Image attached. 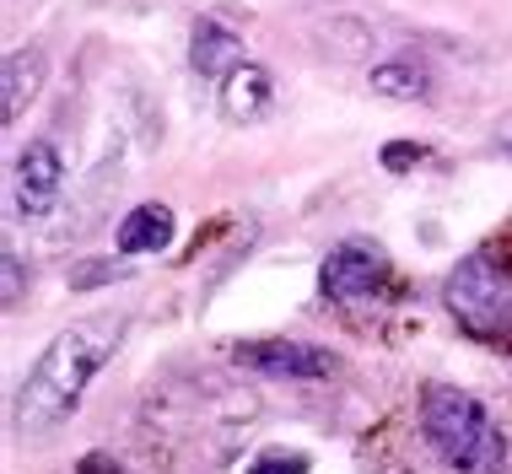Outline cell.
Instances as JSON below:
<instances>
[{"label":"cell","instance_id":"obj_5","mask_svg":"<svg viewBox=\"0 0 512 474\" xmlns=\"http://www.w3.org/2000/svg\"><path fill=\"white\" fill-rule=\"evenodd\" d=\"M11 189H17L22 221L49 216V205L60 200V189H65V162H60V151H54L49 141H33V146L17 157V178H11Z\"/></svg>","mask_w":512,"mask_h":474},{"label":"cell","instance_id":"obj_13","mask_svg":"<svg viewBox=\"0 0 512 474\" xmlns=\"http://www.w3.org/2000/svg\"><path fill=\"white\" fill-rule=\"evenodd\" d=\"M415 162H426V146H410V141L383 146V167H389V173H399V167H415Z\"/></svg>","mask_w":512,"mask_h":474},{"label":"cell","instance_id":"obj_16","mask_svg":"<svg viewBox=\"0 0 512 474\" xmlns=\"http://www.w3.org/2000/svg\"><path fill=\"white\" fill-rule=\"evenodd\" d=\"M76 474H124L119 464H108V458H87V464H81Z\"/></svg>","mask_w":512,"mask_h":474},{"label":"cell","instance_id":"obj_12","mask_svg":"<svg viewBox=\"0 0 512 474\" xmlns=\"http://www.w3.org/2000/svg\"><path fill=\"white\" fill-rule=\"evenodd\" d=\"M0 264H6V308H17V302H22V286H27L22 254H17V248H6V254H0Z\"/></svg>","mask_w":512,"mask_h":474},{"label":"cell","instance_id":"obj_7","mask_svg":"<svg viewBox=\"0 0 512 474\" xmlns=\"http://www.w3.org/2000/svg\"><path fill=\"white\" fill-rule=\"evenodd\" d=\"M189 60H195V71L200 76H216V81H227L243 60V38L232 33V27H221L211 17H200L195 22V33H189Z\"/></svg>","mask_w":512,"mask_h":474},{"label":"cell","instance_id":"obj_15","mask_svg":"<svg viewBox=\"0 0 512 474\" xmlns=\"http://www.w3.org/2000/svg\"><path fill=\"white\" fill-rule=\"evenodd\" d=\"M491 141H496V151H502V157H512V114L496 119V135H491Z\"/></svg>","mask_w":512,"mask_h":474},{"label":"cell","instance_id":"obj_4","mask_svg":"<svg viewBox=\"0 0 512 474\" xmlns=\"http://www.w3.org/2000/svg\"><path fill=\"white\" fill-rule=\"evenodd\" d=\"M383 281H389V259L372 243H340L318 264V291L329 302H367L383 291Z\"/></svg>","mask_w":512,"mask_h":474},{"label":"cell","instance_id":"obj_11","mask_svg":"<svg viewBox=\"0 0 512 474\" xmlns=\"http://www.w3.org/2000/svg\"><path fill=\"white\" fill-rule=\"evenodd\" d=\"M367 81H372V92H378V97H399V103H415V97L432 92V76H426L421 65H410V60L378 65V71H372Z\"/></svg>","mask_w":512,"mask_h":474},{"label":"cell","instance_id":"obj_2","mask_svg":"<svg viewBox=\"0 0 512 474\" xmlns=\"http://www.w3.org/2000/svg\"><path fill=\"white\" fill-rule=\"evenodd\" d=\"M421 431L437 448L442 464L459 469V474H496L507 464V437L496 431L486 404L459 394V388H426Z\"/></svg>","mask_w":512,"mask_h":474},{"label":"cell","instance_id":"obj_1","mask_svg":"<svg viewBox=\"0 0 512 474\" xmlns=\"http://www.w3.org/2000/svg\"><path fill=\"white\" fill-rule=\"evenodd\" d=\"M119 340H124L119 318H81V324L54 334L17 388V431L22 437H44L60 421H71L81 410V399H87L92 378L114 361Z\"/></svg>","mask_w":512,"mask_h":474},{"label":"cell","instance_id":"obj_3","mask_svg":"<svg viewBox=\"0 0 512 474\" xmlns=\"http://www.w3.org/2000/svg\"><path fill=\"white\" fill-rule=\"evenodd\" d=\"M442 302H448V313L459 318L469 334H480V340H502L512 334V275L502 264H491L486 254H469L448 270V281H442Z\"/></svg>","mask_w":512,"mask_h":474},{"label":"cell","instance_id":"obj_9","mask_svg":"<svg viewBox=\"0 0 512 474\" xmlns=\"http://www.w3.org/2000/svg\"><path fill=\"white\" fill-rule=\"evenodd\" d=\"M270 97H275V87H270V76L259 71V65H238V71L227 76V87H221V108H227V119H259L270 108Z\"/></svg>","mask_w":512,"mask_h":474},{"label":"cell","instance_id":"obj_14","mask_svg":"<svg viewBox=\"0 0 512 474\" xmlns=\"http://www.w3.org/2000/svg\"><path fill=\"white\" fill-rule=\"evenodd\" d=\"M254 474H308V458H302V453H292V458L275 453V458H259Z\"/></svg>","mask_w":512,"mask_h":474},{"label":"cell","instance_id":"obj_6","mask_svg":"<svg viewBox=\"0 0 512 474\" xmlns=\"http://www.w3.org/2000/svg\"><path fill=\"white\" fill-rule=\"evenodd\" d=\"M238 361L265 378H329L335 372V356L318 351V345H302V340H265V345H238Z\"/></svg>","mask_w":512,"mask_h":474},{"label":"cell","instance_id":"obj_8","mask_svg":"<svg viewBox=\"0 0 512 474\" xmlns=\"http://www.w3.org/2000/svg\"><path fill=\"white\" fill-rule=\"evenodd\" d=\"M119 254H162V248L173 243V211L168 205H135L130 216L119 221Z\"/></svg>","mask_w":512,"mask_h":474},{"label":"cell","instance_id":"obj_10","mask_svg":"<svg viewBox=\"0 0 512 474\" xmlns=\"http://www.w3.org/2000/svg\"><path fill=\"white\" fill-rule=\"evenodd\" d=\"M38 87H44V54L38 49H17L6 60V103H0V119H22V108L38 97Z\"/></svg>","mask_w":512,"mask_h":474}]
</instances>
